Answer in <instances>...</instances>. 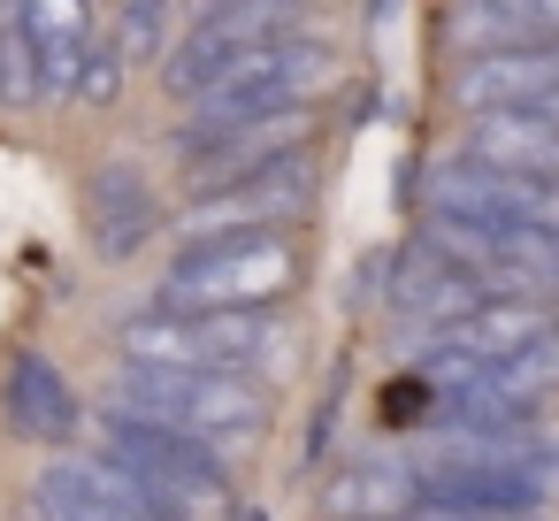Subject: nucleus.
Wrapping results in <instances>:
<instances>
[{
	"mask_svg": "<svg viewBox=\"0 0 559 521\" xmlns=\"http://www.w3.org/2000/svg\"><path fill=\"white\" fill-rule=\"evenodd\" d=\"M299 284V246L276 230L192 238L162 276V315H269Z\"/></svg>",
	"mask_w": 559,
	"mask_h": 521,
	"instance_id": "nucleus-1",
	"label": "nucleus"
},
{
	"mask_svg": "<svg viewBox=\"0 0 559 521\" xmlns=\"http://www.w3.org/2000/svg\"><path fill=\"white\" fill-rule=\"evenodd\" d=\"M108 406L116 414H139V422H162V429H185L200 445H246L261 437L269 422V391L246 383V376H192V368H116L108 383Z\"/></svg>",
	"mask_w": 559,
	"mask_h": 521,
	"instance_id": "nucleus-2",
	"label": "nucleus"
},
{
	"mask_svg": "<svg viewBox=\"0 0 559 521\" xmlns=\"http://www.w3.org/2000/svg\"><path fill=\"white\" fill-rule=\"evenodd\" d=\"M269 353H284V330L269 315H131L123 360L131 368H192V376H246Z\"/></svg>",
	"mask_w": 559,
	"mask_h": 521,
	"instance_id": "nucleus-3",
	"label": "nucleus"
},
{
	"mask_svg": "<svg viewBox=\"0 0 559 521\" xmlns=\"http://www.w3.org/2000/svg\"><path fill=\"white\" fill-rule=\"evenodd\" d=\"M330 70H337V55H330L322 39L276 32V39H261L207 100H192V123H185V131H223V123H261V116H284V108H307V100L330 85Z\"/></svg>",
	"mask_w": 559,
	"mask_h": 521,
	"instance_id": "nucleus-4",
	"label": "nucleus"
},
{
	"mask_svg": "<svg viewBox=\"0 0 559 521\" xmlns=\"http://www.w3.org/2000/svg\"><path fill=\"white\" fill-rule=\"evenodd\" d=\"M100 460L146 475L154 490H169V498L192 506L200 521H207V513L223 506V490H230V467H223L215 445H200V437H185V429H162V422H139V414H116V406H108V422H100Z\"/></svg>",
	"mask_w": 559,
	"mask_h": 521,
	"instance_id": "nucleus-5",
	"label": "nucleus"
},
{
	"mask_svg": "<svg viewBox=\"0 0 559 521\" xmlns=\"http://www.w3.org/2000/svg\"><path fill=\"white\" fill-rule=\"evenodd\" d=\"M314 208V154L292 146L246 177H230L223 192L192 200L185 208V238H238V230H276V223H299Z\"/></svg>",
	"mask_w": 559,
	"mask_h": 521,
	"instance_id": "nucleus-6",
	"label": "nucleus"
},
{
	"mask_svg": "<svg viewBox=\"0 0 559 521\" xmlns=\"http://www.w3.org/2000/svg\"><path fill=\"white\" fill-rule=\"evenodd\" d=\"M292 16H276V9H207V16H192V32L169 47V62H162V78H169V93L177 100H207L261 39H276Z\"/></svg>",
	"mask_w": 559,
	"mask_h": 521,
	"instance_id": "nucleus-7",
	"label": "nucleus"
},
{
	"mask_svg": "<svg viewBox=\"0 0 559 521\" xmlns=\"http://www.w3.org/2000/svg\"><path fill=\"white\" fill-rule=\"evenodd\" d=\"M162 230V192L146 185L139 162H100L85 177V238L100 261H131Z\"/></svg>",
	"mask_w": 559,
	"mask_h": 521,
	"instance_id": "nucleus-8",
	"label": "nucleus"
},
{
	"mask_svg": "<svg viewBox=\"0 0 559 521\" xmlns=\"http://www.w3.org/2000/svg\"><path fill=\"white\" fill-rule=\"evenodd\" d=\"M551 330H559V322H551V307H536V299H483V307L452 315L444 330H429V345H437V360L506 368V360H521L528 345H544Z\"/></svg>",
	"mask_w": 559,
	"mask_h": 521,
	"instance_id": "nucleus-9",
	"label": "nucleus"
},
{
	"mask_svg": "<svg viewBox=\"0 0 559 521\" xmlns=\"http://www.w3.org/2000/svg\"><path fill=\"white\" fill-rule=\"evenodd\" d=\"M452 100L475 116H506V108H544L559 100V47H513V55H475L452 78Z\"/></svg>",
	"mask_w": 559,
	"mask_h": 521,
	"instance_id": "nucleus-10",
	"label": "nucleus"
},
{
	"mask_svg": "<svg viewBox=\"0 0 559 521\" xmlns=\"http://www.w3.org/2000/svg\"><path fill=\"white\" fill-rule=\"evenodd\" d=\"M0 406H9V429L32 437V445H70L85 406L70 391V376L47 360V353H16L9 360V383H0Z\"/></svg>",
	"mask_w": 559,
	"mask_h": 521,
	"instance_id": "nucleus-11",
	"label": "nucleus"
},
{
	"mask_svg": "<svg viewBox=\"0 0 559 521\" xmlns=\"http://www.w3.org/2000/svg\"><path fill=\"white\" fill-rule=\"evenodd\" d=\"M383 299H391L399 315H429V322L444 330L452 315L483 307L490 292H483V284H475V276H467V269H460L452 253H437L429 238H414V246H406V253L391 261V292H383Z\"/></svg>",
	"mask_w": 559,
	"mask_h": 521,
	"instance_id": "nucleus-12",
	"label": "nucleus"
},
{
	"mask_svg": "<svg viewBox=\"0 0 559 521\" xmlns=\"http://www.w3.org/2000/svg\"><path fill=\"white\" fill-rule=\"evenodd\" d=\"M460 162L475 169H498V177H551L559 185V131L536 123L528 108H506V116H475L467 123V146Z\"/></svg>",
	"mask_w": 559,
	"mask_h": 521,
	"instance_id": "nucleus-13",
	"label": "nucleus"
},
{
	"mask_svg": "<svg viewBox=\"0 0 559 521\" xmlns=\"http://www.w3.org/2000/svg\"><path fill=\"white\" fill-rule=\"evenodd\" d=\"M16 24L32 39V62H39V100H70L85 47H93V9H78V0H32V9H16Z\"/></svg>",
	"mask_w": 559,
	"mask_h": 521,
	"instance_id": "nucleus-14",
	"label": "nucleus"
},
{
	"mask_svg": "<svg viewBox=\"0 0 559 521\" xmlns=\"http://www.w3.org/2000/svg\"><path fill=\"white\" fill-rule=\"evenodd\" d=\"M322 506H330V521H414L421 483H414V467H399V460H360V467H345V475L322 490Z\"/></svg>",
	"mask_w": 559,
	"mask_h": 521,
	"instance_id": "nucleus-15",
	"label": "nucleus"
},
{
	"mask_svg": "<svg viewBox=\"0 0 559 521\" xmlns=\"http://www.w3.org/2000/svg\"><path fill=\"white\" fill-rule=\"evenodd\" d=\"M32 521H131V513L85 475V460H55L32 483Z\"/></svg>",
	"mask_w": 559,
	"mask_h": 521,
	"instance_id": "nucleus-16",
	"label": "nucleus"
},
{
	"mask_svg": "<svg viewBox=\"0 0 559 521\" xmlns=\"http://www.w3.org/2000/svg\"><path fill=\"white\" fill-rule=\"evenodd\" d=\"M85 475H93V483H100L131 521H200L192 506H177L169 490H154L146 475H131V467H116V460H100V452H85Z\"/></svg>",
	"mask_w": 559,
	"mask_h": 521,
	"instance_id": "nucleus-17",
	"label": "nucleus"
},
{
	"mask_svg": "<svg viewBox=\"0 0 559 521\" xmlns=\"http://www.w3.org/2000/svg\"><path fill=\"white\" fill-rule=\"evenodd\" d=\"M0 100H39V62H32L16 9H0Z\"/></svg>",
	"mask_w": 559,
	"mask_h": 521,
	"instance_id": "nucleus-18",
	"label": "nucleus"
},
{
	"mask_svg": "<svg viewBox=\"0 0 559 521\" xmlns=\"http://www.w3.org/2000/svg\"><path fill=\"white\" fill-rule=\"evenodd\" d=\"M162 32H169V9H154V0H131V9H116V55H162Z\"/></svg>",
	"mask_w": 559,
	"mask_h": 521,
	"instance_id": "nucleus-19",
	"label": "nucleus"
},
{
	"mask_svg": "<svg viewBox=\"0 0 559 521\" xmlns=\"http://www.w3.org/2000/svg\"><path fill=\"white\" fill-rule=\"evenodd\" d=\"M123 93V55H116V39H93L85 47V70H78V93L70 100H85V108H108Z\"/></svg>",
	"mask_w": 559,
	"mask_h": 521,
	"instance_id": "nucleus-20",
	"label": "nucleus"
},
{
	"mask_svg": "<svg viewBox=\"0 0 559 521\" xmlns=\"http://www.w3.org/2000/svg\"><path fill=\"white\" fill-rule=\"evenodd\" d=\"M521 483H528L536 498H559V445H528V460H521Z\"/></svg>",
	"mask_w": 559,
	"mask_h": 521,
	"instance_id": "nucleus-21",
	"label": "nucleus"
},
{
	"mask_svg": "<svg viewBox=\"0 0 559 521\" xmlns=\"http://www.w3.org/2000/svg\"><path fill=\"white\" fill-rule=\"evenodd\" d=\"M414 521H536V513H437V506H414Z\"/></svg>",
	"mask_w": 559,
	"mask_h": 521,
	"instance_id": "nucleus-22",
	"label": "nucleus"
},
{
	"mask_svg": "<svg viewBox=\"0 0 559 521\" xmlns=\"http://www.w3.org/2000/svg\"><path fill=\"white\" fill-rule=\"evenodd\" d=\"M528 116H536V123H551V131H559V100H544V108H528Z\"/></svg>",
	"mask_w": 559,
	"mask_h": 521,
	"instance_id": "nucleus-23",
	"label": "nucleus"
}]
</instances>
